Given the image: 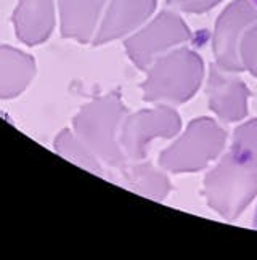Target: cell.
Returning a JSON list of instances; mask_svg holds the SVG:
<instances>
[{"mask_svg": "<svg viewBox=\"0 0 257 260\" xmlns=\"http://www.w3.org/2000/svg\"><path fill=\"white\" fill-rule=\"evenodd\" d=\"M36 74L31 55L8 45H0V100L21 95Z\"/></svg>", "mask_w": 257, "mask_h": 260, "instance_id": "12", "label": "cell"}, {"mask_svg": "<svg viewBox=\"0 0 257 260\" xmlns=\"http://www.w3.org/2000/svg\"><path fill=\"white\" fill-rule=\"evenodd\" d=\"M154 10L156 0H110L92 44L102 45L132 36L150 19Z\"/></svg>", "mask_w": 257, "mask_h": 260, "instance_id": "9", "label": "cell"}, {"mask_svg": "<svg viewBox=\"0 0 257 260\" xmlns=\"http://www.w3.org/2000/svg\"><path fill=\"white\" fill-rule=\"evenodd\" d=\"M13 26L23 44L33 47L45 42L55 27V2L19 0L13 13Z\"/></svg>", "mask_w": 257, "mask_h": 260, "instance_id": "11", "label": "cell"}, {"mask_svg": "<svg viewBox=\"0 0 257 260\" xmlns=\"http://www.w3.org/2000/svg\"><path fill=\"white\" fill-rule=\"evenodd\" d=\"M132 164H124L119 167L125 185L134 189L135 193L142 194L153 201H164L171 193L172 185L164 174V169L156 167L151 162L131 161Z\"/></svg>", "mask_w": 257, "mask_h": 260, "instance_id": "13", "label": "cell"}, {"mask_svg": "<svg viewBox=\"0 0 257 260\" xmlns=\"http://www.w3.org/2000/svg\"><path fill=\"white\" fill-rule=\"evenodd\" d=\"M251 2H252V4H254L255 7H257V0H251Z\"/></svg>", "mask_w": 257, "mask_h": 260, "instance_id": "19", "label": "cell"}, {"mask_svg": "<svg viewBox=\"0 0 257 260\" xmlns=\"http://www.w3.org/2000/svg\"><path fill=\"white\" fill-rule=\"evenodd\" d=\"M240 56L244 71H249L254 77H257V24L246 32L241 42Z\"/></svg>", "mask_w": 257, "mask_h": 260, "instance_id": "16", "label": "cell"}, {"mask_svg": "<svg viewBox=\"0 0 257 260\" xmlns=\"http://www.w3.org/2000/svg\"><path fill=\"white\" fill-rule=\"evenodd\" d=\"M257 24V7L251 0H235L217 18L212 47L215 64L232 73L244 71L240 48L249 29Z\"/></svg>", "mask_w": 257, "mask_h": 260, "instance_id": "7", "label": "cell"}, {"mask_svg": "<svg viewBox=\"0 0 257 260\" xmlns=\"http://www.w3.org/2000/svg\"><path fill=\"white\" fill-rule=\"evenodd\" d=\"M204 196L225 220H236L257 198V167L227 153L204 178Z\"/></svg>", "mask_w": 257, "mask_h": 260, "instance_id": "3", "label": "cell"}, {"mask_svg": "<svg viewBox=\"0 0 257 260\" xmlns=\"http://www.w3.org/2000/svg\"><path fill=\"white\" fill-rule=\"evenodd\" d=\"M190 39L191 31L179 15L175 12H161L125 39V52L137 68L148 69L157 58Z\"/></svg>", "mask_w": 257, "mask_h": 260, "instance_id": "5", "label": "cell"}, {"mask_svg": "<svg viewBox=\"0 0 257 260\" xmlns=\"http://www.w3.org/2000/svg\"><path fill=\"white\" fill-rule=\"evenodd\" d=\"M110 0H58L61 34L81 44L93 42Z\"/></svg>", "mask_w": 257, "mask_h": 260, "instance_id": "10", "label": "cell"}, {"mask_svg": "<svg viewBox=\"0 0 257 260\" xmlns=\"http://www.w3.org/2000/svg\"><path fill=\"white\" fill-rule=\"evenodd\" d=\"M180 116L171 105H159L127 114L121 128V148L127 161H143L148 145L156 138H172L180 132Z\"/></svg>", "mask_w": 257, "mask_h": 260, "instance_id": "6", "label": "cell"}, {"mask_svg": "<svg viewBox=\"0 0 257 260\" xmlns=\"http://www.w3.org/2000/svg\"><path fill=\"white\" fill-rule=\"evenodd\" d=\"M125 116L127 109L119 95L108 93L81 108L73 121V132L102 162L122 167L128 162L119 142Z\"/></svg>", "mask_w": 257, "mask_h": 260, "instance_id": "1", "label": "cell"}, {"mask_svg": "<svg viewBox=\"0 0 257 260\" xmlns=\"http://www.w3.org/2000/svg\"><path fill=\"white\" fill-rule=\"evenodd\" d=\"M227 134L214 119L198 117L159 156V167L171 174L198 172L225 148Z\"/></svg>", "mask_w": 257, "mask_h": 260, "instance_id": "4", "label": "cell"}, {"mask_svg": "<svg viewBox=\"0 0 257 260\" xmlns=\"http://www.w3.org/2000/svg\"><path fill=\"white\" fill-rule=\"evenodd\" d=\"M220 2L222 0H167L172 8L183 13H206Z\"/></svg>", "mask_w": 257, "mask_h": 260, "instance_id": "17", "label": "cell"}, {"mask_svg": "<svg viewBox=\"0 0 257 260\" xmlns=\"http://www.w3.org/2000/svg\"><path fill=\"white\" fill-rule=\"evenodd\" d=\"M146 71L142 85L143 100L159 105H182L200 88L204 63L193 50L177 47L157 58Z\"/></svg>", "mask_w": 257, "mask_h": 260, "instance_id": "2", "label": "cell"}, {"mask_svg": "<svg viewBox=\"0 0 257 260\" xmlns=\"http://www.w3.org/2000/svg\"><path fill=\"white\" fill-rule=\"evenodd\" d=\"M55 149L58 154L66 157L68 161L74 162L76 166L85 169V171L102 175V161L98 159L81 138L73 130H63L55 140Z\"/></svg>", "mask_w": 257, "mask_h": 260, "instance_id": "14", "label": "cell"}, {"mask_svg": "<svg viewBox=\"0 0 257 260\" xmlns=\"http://www.w3.org/2000/svg\"><path fill=\"white\" fill-rule=\"evenodd\" d=\"M254 226L257 228V212H255V218H254Z\"/></svg>", "mask_w": 257, "mask_h": 260, "instance_id": "18", "label": "cell"}, {"mask_svg": "<svg viewBox=\"0 0 257 260\" xmlns=\"http://www.w3.org/2000/svg\"><path fill=\"white\" fill-rule=\"evenodd\" d=\"M229 153L257 167V119H251L235 130Z\"/></svg>", "mask_w": 257, "mask_h": 260, "instance_id": "15", "label": "cell"}, {"mask_svg": "<svg viewBox=\"0 0 257 260\" xmlns=\"http://www.w3.org/2000/svg\"><path fill=\"white\" fill-rule=\"evenodd\" d=\"M207 103L223 122H238L248 114L249 90L235 73L212 64L207 77Z\"/></svg>", "mask_w": 257, "mask_h": 260, "instance_id": "8", "label": "cell"}]
</instances>
